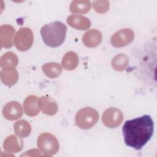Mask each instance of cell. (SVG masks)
Returning a JSON list of instances; mask_svg holds the SVG:
<instances>
[{"instance_id":"6da1fadb","label":"cell","mask_w":157,"mask_h":157,"mask_svg":"<svg viewBox=\"0 0 157 157\" xmlns=\"http://www.w3.org/2000/svg\"><path fill=\"white\" fill-rule=\"evenodd\" d=\"M154 123L148 115L127 120L122 128L125 144L135 150H140L151 139Z\"/></svg>"},{"instance_id":"7a4b0ae2","label":"cell","mask_w":157,"mask_h":157,"mask_svg":"<svg viewBox=\"0 0 157 157\" xmlns=\"http://www.w3.org/2000/svg\"><path fill=\"white\" fill-rule=\"evenodd\" d=\"M67 27L62 22L56 21L43 26L40 34L44 42L48 47H58L64 41Z\"/></svg>"},{"instance_id":"3957f363","label":"cell","mask_w":157,"mask_h":157,"mask_svg":"<svg viewBox=\"0 0 157 157\" xmlns=\"http://www.w3.org/2000/svg\"><path fill=\"white\" fill-rule=\"evenodd\" d=\"M99 120V113L93 108L85 107L79 110L75 115L77 126L83 129H88L94 126Z\"/></svg>"},{"instance_id":"277c9868","label":"cell","mask_w":157,"mask_h":157,"mask_svg":"<svg viewBox=\"0 0 157 157\" xmlns=\"http://www.w3.org/2000/svg\"><path fill=\"white\" fill-rule=\"evenodd\" d=\"M37 147L43 155L52 156L59 150V144L55 136L48 132H44L39 135L37 139Z\"/></svg>"},{"instance_id":"5b68a950","label":"cell","mask_w":157,"mask_h":157,"mask_svg":"<svg viewBox=\"0 0 157 157\" xmlns=\"http://www.w3.org/2000/svg\"><path fill=\"white\" fill-rule=\"evenodd\" d=\"M16 48L21 52L29 50L33 44V33L29 28H22L15 35L13 39Z\"/></svg>"},{"instance_id":"8992f818","label":"cell","mask_w":157,"mask_h":157,"mask_svg":"<svg viewBox=\"0 0 157 157\" xmlns=\"http://www.w3.org/2000/svg\"><path fill=\"white\" fill-rule=\"evenodd\" d=\"M123 120V115L120 110L110 107L105 110L102 115L103 124L107 128H115L121 124Z\"/></svg>"},{"instance_id":"52a82bcc","label":"cell","mask_w":157,"mask_h":157,"mask_svg":"<svg viewBox=\"0 0 157 157\" xmlns=\"http://www.w3.org/2000/svg\"><path fill=\"white\" fill-rule=\"evenodd\" d=\"M134 38V31L129 28H124L117 31L112 36L110 42L113 47L120 48L129 44Z\"/></svg>"},{"instance_id":"ba28073f","label":"cell","mask_w":157,"mask_h":157,"mask_svg":"<svg viewBox=\"0 0 157 157\" xmlns=\"http://www.w3.org/2000/svg\"><path fill=\"white\" fill-rule=\"evenodd\" d=\"M2 114L4 118L8 120H18L23 115L21 105L17 101L9 102L4 106Z\"/></svg>"},{"instance_id":"9c48e42d","label":"cell","mask_w":157,"mask_h":157,"mask_svg":"<svg viewBox=\"0 0 157 157\" xmlns=\"http://www.w3.org/2000/svg\"><path fill=\"white\" fill-rule=\"evenodd\" d=\"M38 105L42 112L47 115H53L58 111L56 102L51 97L43 96L38 98Z\"/></svg>"},{"instance_id":"30bf717a","label":"cell","mask_w":157,"mask_h":157,"mask_svg":"<svg viewBox=\"0 0 157 157\" xmlns=\"http://www.w3.org/2000/svg\"><path fill=\"white\" fill-rule=\"evenodd\" d=\"M14 28L9 25H4L0 27V39L1 47L9 48L13 45V39L15 34Z\"/></svg>"},{"instance_id":"8fae6325","label":"cell","mask_w":157,"mask_h":157,"mask_svg":"<svg viewBox=\"0 0 157 157\" xmlns=\"http://www.w3.org/2000/svg\"><path fill=\"white\" fill-rule=\"evenodd\" d=\"M67 23L71 27L79 30H86L91 26L90 20L88 18L79 15H70L67 18Z\"/></svg>"},{"instance_id":"7c38bea8","label":"cell","mask_w":157,"mask_h":157,"mask_svg":"<svg viewBox=\"0 0 157 157\" xmlns=\"http://www.w3.org/2000/svg\"><path fill=\"white\" fill-rule=\"evenodd\" d=\"M82 40L85 46L90 48L96 47L100 44L102 40V34L99 31L92 29L84 34Z\"/></svg>"},{"instance_id":"4fadbf2b","label":"cell","mask_w":157,"mask_h":157,"mask_svg":"<svg viewBox=\"0 0 157 157\" xmlns=\"http://www.w3.org/2000/svg\"><path fill=\"white\" fill-rule=\"evenodd\" d=\"M23 147V140L15 135L8 136L3 143V148L9 153H18L22 150Z\"/></svg>"},{"instance_id":"5bb4252c","label":"cell","mask_w":157,"mask_h":157,"mask_svg":"<svg viewBox=\"0 0 157 157\" xmlns=\"http://www.w3.org/2000/svg\"><path fill=\"white\" fill-rule=\"evenodd\" d=\"M38 98L34 95H30L28 96L23 102V109L25 113L29 117H34L40 112V108L39 107Z\"/></svg>"},{"instance_id":"9a60e30c","label":"cell","mask_w":157,"mask_h":157,"mask_svg":"<svg viewBox=\"0 0 157 157\" xmlns=\"http://www.w3.org/2000/svg\"><path fill=\"white\" fill-rule=\"evenodd\" d=\"M0 75L1 82L7 86L15 85L18 79V74L15 69H2Z\"/></svg>"},{"instance_id":"2e32d148","label":"cell","mask_w":157,"mask_h":157,"mask_svg":"<svg viewBox=\"0 0 157 157\" xmlns=\"http://www.w3.org/2000/svg\"><path fill=\"white\" fill-rule=\"evenodd\" d=\"M18 63V57L12 52H6L1 56L0 59V65L2 69H15Z\"/></svg>"},{"instance_id":"e0dca14e","label":"cell","mask_w":157,"mask_h":157,"mask_svg":"<svg viewBox=\"0 0 157 157\" xmlns=\"http://www.w3.org/2000/svg\"><path fill=\"white\" fill-rule=\"evenodd\" d=\"M78 64V55L74 52L70 51L67 52L62 59V66L67 71L75 69Z\"/></svg>"},{"instance_id":"ac0fdd59","label":"cell","mask_w":157,"mask_h":157,"mask_svg":"<svg viewBox=\"0 0 157 157\" xmlns=\"http://www.w3.org/2000/svg\"><path fill=\"white\" fill-rule=\"evenodd\" d=\"M15 134L20 137H26L31 132V126L29 122L25 120L16 121L13 124Z\"/></svg>"},{"instance_id":"d6986e66","label":"cell","mask_w":157,"mask_h":157,"mask_svg":"<svg viewBox=\"0 0 157 157\" xmlns=\"http://www.w3.org/2000/svg\"><path fill=\"white\" fill-rule=\"evenodd\" d=\"M91 2L86 0L73 1L70 5V11L75 13H86L91 9Z\"/></svg>"},{"instance_id":"ffe728a7","label":"cell","mask_w":157,"mask_h":157,"mask_svg":"<svg viewBox=\"0 0 157 157\" xmlns=\"http://www.w3.org/2000/svg\"><path fill=\"white\" fill-rule=\"evenodd\" d=\"M42 69L45 75L52 78L59 77L62 72L61 67L57 63H46L42 66Z\"/></svg>"},{"instance_id":"44dd1931","label":"cell","mask_w":157,"mask_h":157,"mask_svg":"<svg viewBox=\"0 0 157 157\" xmlns=\"http://www.w3.org/2000/svg\"><path fill=\"white\" fill-rule=\"evenodd\" d=\"M129 63L128 57L123 53L118 54L113 58L112 66L117 71H123L128 66Z\"/></svg>"},{"instance_id":"7402d4cb","label":"cell","mask_w":157,"mask_h":157,"mask_svg":"<svg viewBox=\"0 0 157 157\" xmlns=\"http://www.w3.org/2000/svg\"><path fill=\"white\" fill-rule=\"evenodd\" d=\"M93 4L95 11L99 13H105L109 8V2L108 1H94Z\"/></svg>"}]
</instances>
